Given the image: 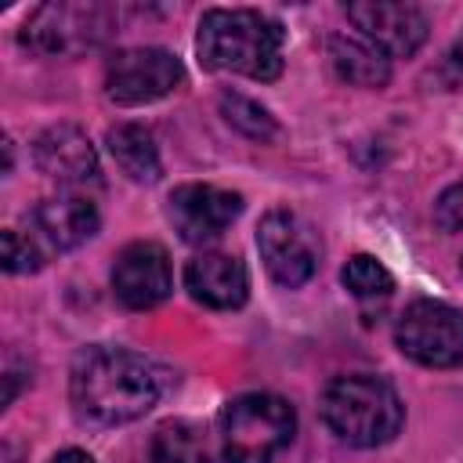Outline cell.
<instances>
[{"instance_id": "6da1fadb", "label": "cell", "mask_w": 463, "mask_h": 463, "mask_svg": "<svg viewBox=\"0 0 463 463\" xmlns=\"http://www.w3.org/2000/svg\"><path fill=\"white\" fill-rule=\"evenodd\" d=\"M156 365L130 347H87L69 373V398L80 420L116 427L145 416L159 402Z\"/></svg>"}, {"instance_id": "7a4b0ae2", "label": "cell", "mask_w": 463, "mask_h": 463, "mask_svg": "<svg viewBox=\"0 0 463 463\" xmlns=\"http://www.w3.org/2000/svg\"><path fill=\"white\" fill-rule=\"evenodd\" d=\"M282 43L286 29L253 7H210L199 18L195 54L203 69L239 72L260 83L282 76Z\"/></svg>"}, {"instance_id": "3957f363", "label": "cell", "mask_w": 463, "mask_h": 463, "mask_svg": "<svg viewBox=\"0 0 463 463\" xmlns=\"http://www.w3.org/2000/svg\"><path fill=\"white\" fill-rule=\"evenodd\" d=\"M318 412L326 427L354 449L387 445L402 430V420H405V405L398 391L383 376H373V373L333 376L318 398Z\"/></svg>"}, {"instance_id": "277c9868", "label": "cell", "mask_w": 463, "mask_h": 463, "mask_svg": "<svg viewBox=\"0 0 463 463\" xmlns=\"http://www.w3.org/2000/svg\"><path fill=\"white\" fill-rule=\"evenodd\" d=\"M297 434V412L286 398L253 391L239 394L221 412L224 463H275Z\"/></svg>"}, {"instance_id": "5b68a950", "label": "cell", "mask_w": 463, "mask_h": 463, "mask_svg": "<svg viewBox=\"0 0 463 463\" xmlns=\"http://www.w3.org/2000/svg\"><path fill=\"white\" fill-rule=\"evenodd\" d=\"M394 344L416 365L456 369L463 365V311L445 300H412L394 326Z\"/></svg>"}, {"instance_id": "8992f818", "label": "cell", "mask_w": 463, "mask_h": 463, "mask_svg": "<svg viewBox=\"0 0 463 463\" xmlns=\"http://www.w3.org/2000/svg\"><path fill=\"white\" fill-rule=\"evenodd\" d=\"M116 25V11L109 4H40L25 25L22 43L40 54H80L87 47H98L109 29Z\"/></svg>"}, {"instance_id": "52a82bcc", "label": "cell", "mask_w": 463, "mask_h": 463, "mask_svg": "<svg viewBox=\"0 0 463 463\" xmlns=\"http://www.w3.org/2000/svg\"><path fill=\"white\" fill-rule=\"evenodd\" d=\"M184 83V65L166 47H123L105 61V94L116 105H148Z\"/></svg>"}, {"instance_id": "ba28073f", "label": "cell", "mask_w": 463, "mask_h": 463, "mask_svg": "<svg viewBox=\"0 0 463 463\" xmlns=\"http://www.w3.org/2000/svg\"><path fill=\"white\" fill-rule=\"evenodd\" d=\"M257 250L279 286H304L318 271V239L311 224L289 210H268L257 224Z\"/></svg>"}, {"instance_id": "9c48e42d", "label": "cell", "mask_w": 463, "mask_h": 463, "mask_svg": "<svg viewBox=\"0 0 463 463\" xmlns=\"http://www.w3.org/2000/svg\"><path fill=\"white\" fill-rule=\"evenodd\" d=\"M242 213V195L217 188V184H177L166 199V217L174 224V232L188 242V246H206L217 235H224L232 228V221Z\"/></svg>"}, {"instance_id": "30bf717a", "label": "cell", "mask_w": 463, "mask_h": 463, "mask_svg": "<svg viewBox=\"0 0 463 463\" xmlns=\"http://www.w3.org/2000/svg\"><path fill=\"white\" fill-rule=\"evenodd\" d=\"M347 18L369 40L376 51L387 58H409L423 47L427 40V14L416 4L402 0H365V4H347Z\"/></svg>"}, {"instance_id": "8fae6325", "label": "cell", "mask_w": 463, "mask_h": 463, "mask_svg": "<svg viewBox=\"0 0 463 463\" xmlns=\"http://www.w3.org/2000/svg\"><path fill=\"white\" fill-rule=\"evenodd\" d=\"M170 289H174V271H170V257L159 242L137 239L116 253L112 293L119 297L123 307L148 311V307L163 304L170 297Z\"/></svg>"}, {"instance_id": "7c38bea8", "label": "cell", "mask_w": 463, "mask_h": 463, "mask_svg": "<svg viewBox=\"0 0 463 463\" xmlns=\"http://www.w3.org/2000/svg\"><path fill=\"white\" fill-rule=\"evenodd\" d=\"M101 217L90 195L83 192H58L40 199L29 210V235L40 242L43 253H61L83 246L98 232Z\"/></svg>"}, {"instance_id": "4fadbf2b", "label": "cell", "mask_w": 463, "mask_h": 463, "mask_svg": "<svg viewBox=\"0 0 463 463\" xmlns=\"http://www.w3.org/2000/svg\"><path fill=\"white\" fill-rule=\"evenodd\" d=\"M33 163L40 166V174H47L51 181H58L72 192H80L87 184H98V177H101L98 152H94L90 137L72 123L47 127L33 141Z\"/></svg>"}, {"instance_id": "5bb4252c", "label": "cell", "mask_w": 463, "mask_h": 463, "mask_svg": "<svg viewBox=\"0 0 463 463\" xmlns=\"http://www.w3.org/2000/svg\"><path fill=\"white\" fill-rule=\"evenodd\" d=\"M184 286L199 304L213 311H235L250 297V271L235 253L203 250L184 264Z\"/></svg>"}, {"instance_id": "9a60e30c", "label": "cell", "mask_w": 463, "mask_h": 463, "mask_svg": "<svg viewBox=\"0 0 463 463\" xmlns=\"http://www.w3.org/2000/svg\"><path fill=\"white\" fill-rule=\"evenodd\" d=\"M329 65L344 83L365 90H380L391 80V58L362 36H329Z\"/></svg>"}, {"instance_id": "2e32d148", "label": "cell", "mask_w": 463, "mask_h": 463, "mask_svg": "<svg viewBox=\"0 0 463 463\" xmlns=\"http://www.w3.org/2000/svg\"><path fill=\"white\" fill-rule=\"evenodd\" d=\"M105 145H109V156L116 159V166L130 181H137V184L159 181V174H163L159 148H156V137L141 123H116L105 134Z\"/></svg>"}, {"instance_id": "e0dca14e", "label": "cell", "mask_w": 463, "mask_h": 463, "mask_svg": "<svg viewBox=\"0 0 463 463\" xmlns=\"http://www.w3.org/2000/svg\"><path fill=\"white\" fill-rule=\"evenodd\" d=\"M148 463H206V445L184 420H166L148 441Z\"/></svg>"}, {"instance_id": "ac0fdd59", "label": "cell", "mask_w": 463, "mask_h": 463, "mask_svg": "<svg viewBox=\"0 0 463 463\" xmlns=\"http://www.w3.org/2000/svg\"><path fill=\"white\" fill-rule=\"evenodd\" d=\"M217 105H221L224 123H228L232 130H239L242 137H250V141H271V137L279 134L275 116H271L260 101H253V98H246V94H239V90H224V94L217 98Z\"/></svg>"}, {"instance_id": "d6986e66", "label": "cell", "mask_w": 463, "mask_h": 463, "mask_svg": "<svg viewBox=\"0 0 463 463\" xmlns=\"http://www.w3.org/2000/svg\"><path fill=\"white\" fill-rule=\"evenodd\" d=\"M340 282L347 286V293L362 297V300H373V297H387L394 289V275L369 253H354L347 257L344 271H340Z\"/></svg>"}, {"instance_id": "ffe728a7", "label": "cell", "mask_w": 463, "mask_h": 463, "mask_svg": "<svg viewBox=\"0 0 463 463\" xmlns=\"http://www.w3.org/2000/svg\"><path fill=\"white\" fill-rule=\"evenodd\" d=\"M4 271H11V275H22V271H36L40 264H43V250H40V242L33 239V235H22L18 228H7L4 232Z\"/></svg>"}, {"instance_id": "44dd1931", "label": "cell", "mask_w": 463, "mask_h": 463, "mask_svg": "<svg viewBox=\"0 0 463 463\" xmlns=\"http://www.w3.org/2000/svg\"><path fill=\"white\" fill-rule=\"evenodd\" d=\"M434 224L441 232H463V181L449 184L434 203Z\"/></svg>"}, {"instance_id": "7402d4cb", "label": "cell", "mask_w": 463, "mask_h": 463, "mask_svg": "<svg viewBox=\"0 0 463 463\" xmlns=\"http://www.w3.org/2000/svg\"><path fill=\"white\" fill-rule=\"evenodd\" d=\"M434 76H438V83L441 87H459L463 83V36L452 43V51L441 58V65L434 69Z\"/></svg>"}, {"instance_id": "603a6c76", "label": "cell", "mask_w": 463, "mask_h": 463, "mask_svg": "<svg viewBox=\"0 0 463 463\" xmlns=\"http://www.w3.org/2000/svg\"><path fill=\"white\" fill-rule=\"evenodd\" d=\"M51 463H94V459L83 449H61V452L51 456Z\"/></svg>"}]
</instances>
